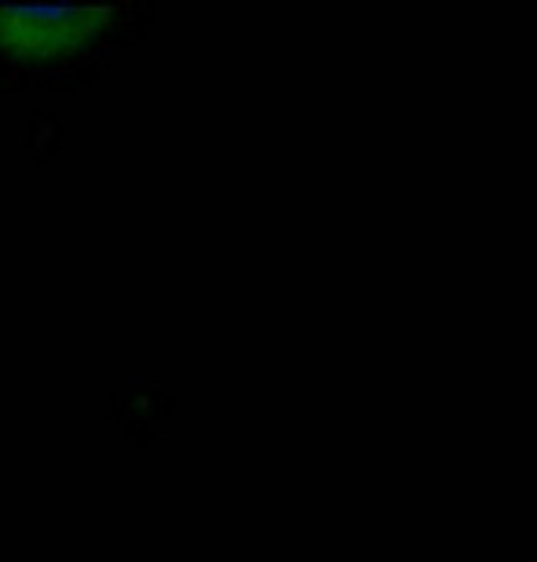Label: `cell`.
Instances as JSON below:
<instances>
[{
    "label": "cell",
    "mask_w": 537,
    "mask_h": 562,
    "mask_svg": "<svg viewBox=\"0 0 537 562\" xmlns=\"http://www.w3.org/2000/svg\"><path fill=\"white\" fill-rule=\"evenodd\" d=\"M110 11H63V8H22L0 11V44L26 55L70 48L96 26H103Z\"/></svg>",
    "instance_id": "6da1fadb"
}]
</instances>
